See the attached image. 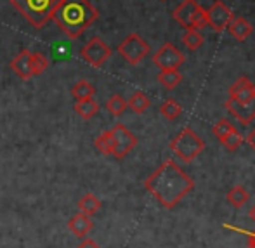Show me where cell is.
<instances>
[{"mask_svg": "<svg viewBox=\"0 0 255 248\" xmlns=\"http://www.w3.org/2000/svg\"><path fill=\"white\" fill-rule=\"evenodd\" d=\"M144 188L160 201L161 207L174 208L193 191L195 181L174 160H165L144 181Z\"/></svg>", "mask_w": 255, "mask_h": 248, "instance_id": "6da1fadb", "label": "cell"}, {"mask_svg": "<svg viewBox=\"0 0 255 248\" xmlns=\"http://www.w3.org/2000/svg\"><path fill=\"white\" fill-rule=\"evenodd\" d=\"M99 17V10L89 0H61L54 10L52 19L71 38L77 40L80 35Z\"/></svg>", "mask_w": 255, "mask_h": 248, "instance_id": "7a4b0ae2", "label": "cell"}, {"mask_svg": "<svg viewBox=\"0 0 255 248\" xmlns=\"http://www.w3.org/2000/svg\"><path fill=\"white\" fill-rule=\"evenodd\" d=\"M59 3L61 0H10V5L35 28H44V24L52 19Z\"/></svg>", "mask_w": 255, "mask_h": 248, "instance_id": "3957f363", "label": "cell"}, {"mask_svg": "<svg viewBox=\"0 0 255 248\" xmlns=\"http://www.w3.org/2000/svg\"><path fill=\"white\" fill-rule=\"evenodd\" d=\"M170 149L174 151L179 160H182L184 163H189V161L196 160V158L203 153L205 142L193 128L186 127L172 139Z\"/></svg>", "mask_w": 255, "mask_h": 248, "instance_id": "277c9868", "label": "cell"}, {"mask_svg": "<svg viewBox=\"0 0 255 248\" xmlns=\"http://www.w3.org/2000/svg\"><path fill=\"white\" fill-rule=\"evenodd\" d=\"M118 52H120V56L124 57L128 64L135 66V64H139L149 54V45L141 35L130 33L120 45H118Z\"/></svg>", "mask_w": 255, "mask_h": 248, "instance_id": "5b68a950", "label": "cell"}, {"mask_svg": "<svg viewBox=\"0 0 255 248\" xmlns=\"http://www.w3.org/2000/svg\"><path fill=\"white\" fill-rule=\"evenodd\" d=\"M80 57L94 68H101L104 63L111 57V49L103 38H91L84 47L80 49Z\"/></svg>", "mask_w": 255, "mask_h": 248, "instance_id": "8992f818", "label": "cell"}, {"mask_svg": "<svg viewBox=\"0 0 255 248\" xmlns=\"http://www.w3.org/2000/svg\"><path fill=\"white\" fill-rule=\"evenodd\" d=\"M111 135H113V153L111 154L117 160H124L137 144V137L122 124H117L111 128Z\"/></svg>", "mask_w": 255, "mask_h": 248, "instance_id": "52a82bcc", "label": "cell"}, {"mask_svg": "<svg viewBox=\"0 0 255 248\" xmlns=\"http://www.w3.org/2000/svg\"><path fill=\"white\" fill-rule=\"evenodd\" d=\"M153 63L160 70H179V66L184 63V56L175 45L165 44L154 52Z\"/></svg>", "mask_w": 255, "mask_h": 248, "instance_id": "ba28073f", "label": "cell"}, {"mask_svg": "<svg viewBox=\"0 0 255 248\" xmlns=\"http://www.w3.org/2000/svg\"><path fill=\"white\" fill-rule=\"evenodd\" d=\"M207 10V24H210L215 31H222L228 28V24L231 23V19L235 17V14L231 12L228 5L221 0L212 3Z\"/></svg>", "mask_w": 255, "mask_h": 248, "instance_id": "9c48e42d", "label": "cell"}, {"mask_svg": "<svg viewBox=\"0 0 255 248\" xmlns=\"http://www.w3.org/2000/svg\"><path fill=\"white\" fill-rule=\"evenodd\" d=\"M224 106L240 124L249 125L255 120V98L252 101H249V103H238V101L228 98Z\"/></svg>", "mask_w": 255, "mask_h": 248, "instance_id": "30bf717a", "label": "cell"}, {"mask_svg": "<svg viewBox=\"0 0 255 248\" xmlns=\"http://www.w3.org/2000/svg\"><path fill=\"white\" fill-rule=\"evenodd\" d=\"M229 98L238 103H249L255 98V84L250 78L242 77L229 87Z\"/></svg>", "mask_w": 255, "mask_h": 248, "instance_id": "8fae6325", "label": "cell"}, {"mask_svg": "<svg viewBox=\"0 0 255 248\" xmlns=\"http://www.w3.org/2000/svg\"><path fill=\"white\" fill-rule=\"evenodd\" d=\"M198 7L200 5L196 0H182L174 9L172 16H174V19L177 21L179 24H182L186 30H189V28H193V16H195Z\"/></svg>", "mask_w": 255, "mask_h": 248, "instance_id": "7c38bea8", "label": "cell"}, {"mask_svg": "<svg viewBox=\"0 0 255 248\" xmlns=\"http://www.w3.org/2000/svg\"><path fill=\"white\" fill-rule=\"evenodd\" d=\"M10 70L21 78V80H30L33 77L31 71V52L23 49L12 61H10Z\"/></svg>", "mask_w": 255, "mask_h": 248, "instance_id": "4fadbf2b", "label": "cell"}, {"mask_svg": "<svg viewBox=\"0 0 255 248\" xmlns=\"http://www.w3.org/2000/svg\"><path fill=\"white\" fill-rule=\"evenodd\" d=\"M92 228H94L92 219L85 214H80V212H78L77 215H73V217L70 219V222H68V229H70L71 235H75L77 238H85V236L92 231Z\"/></svg>", "mask_w": 255, "mask_h": 248, "instance_id": "5bb4252c", "label": "cell"}, {"mask_svg": "<svg viewBox=\"0 0 255 248\" xmlns=\"http://www.w3.org/2000/svg\"><path fill=\"white\" fill-rule=\"evenodd\" d=\"M228 30H229V33L233 35V37L236 38V40H240V42H245L247 38L252 35V31H254V26H252V23L250 21H247L245 17H233L231 19V23L228 24Z\"/></svg>", "mask_w": 255, "mask_h": 248, "instance_id": "9a60e30c", "label": "cell"}, {"mask_svg": "<svg viewBox=\"0 0 255 248\" xmlns=\"http://www.w3.org/2000/svg\"><path fill=\"white\" fill-rule=\"evenodd\" d=\"M77 207H78V212H80V214H85V215H89V217H92V215H96L99 210H101L103 203L96 195L87 193V195H84L80 200H78Z\"/></svg>", "mask_w": 255, "mask_h": 248, "instance_id": "2e32d148", "label": "cell"}, {"mask_svg": "<svg viewBox=\"0 0 255 248\" xmlns=\"http://www.w3.org/2000/svg\"><path fill=\"white\" fill-rule=\"evenodd\" d=\"M75 111L78 113V117L84 118V120H91L98 115L99 111V104L96 103L94 98L91 99H84V101H77L75 103Z\"/></svg>", "mask_w": 255, "mask_h": 248, "instance_id": "e0dca14e", "label": "cell"}, {"mask_svg": "<svg viewBox=\"0 0 255 248\" xmlns=\"http://www.w3.org/2000/svg\"><path fill=\"white\" fill-rule=\"evenodd\" d=\"M149 104H151L149 103V98L141 91L134 92V94L130 96V99L127 101V108H130V110L137 115H142L144 111H148Z\"/></svg>", "mask_w": 255, "mask_h": 248, "instance_id": "ac0fdd59", "label": "cell"}, {"mask_svg": "<svg viewBox=\"0 0 255 248\" xmlns=\"http://www.w3.org/2000/svg\"><path fill=\"white\" fill-rule=\"evenodd\" d=\"M158 82H160L165 89L172 91V89H175L182 82V75L179 73V70H161L160 73H158Z\"/></svg>", "mask_w": 255, "mask_h": 248, "instance_id": "d6986e66", "label": "cell"}, {"mask_svg": "<svg viewBox=\"0 0 255 248\" xmlns=\"http://www.w3.org/2000/svg\"><path fill=\"white\" fill-rule=\"evenodd\" d=\"M96 94V87L87 80H80L73 85L71 89V96L77 101H84V99H91Z\"/></svg>", "mask_w": 255, "mask_h": 248, "instance_id": "ffe728a7", "label": "cell"}, {"mask_svg": "<svg viewBox=\"0 0 255 248\" xmlns=\"http://www.w3.org/2000/svg\"><path fill=\"white\" fill-rule=\"evenodd\" d=\"M249 200H250V193L243 186H235V188H231L228 191V201L236 208H242Z\"/></svg>", "mask_w": 255, "mask_h": 248, "instance_id": "44dd1931", "label": "cell"}, {"mask_svg": "<svg viewBox=\"0 0 255 248\" xmlns=\"http://www.w3.org/2000/svg\"><path fill=\"white\" fill-rule=\"evenodd\" d=\"M94 146L99 153L104 154V156L113 153V135H111V130H106V132H103V134H99L98 137L94 139Z\"/></svg>", "mask_w": 255, "mask_h": 248, "instance_id": "7402d4cb", "label": "cell"}, {"mask_svg": "<svg viewBox=\"0 0 255 248\" xmlns=\"http://www.w3.org/2000/svg\"><path fill=\"white\" fill-rule=\"evenodd\" d=\"M160 111H161V115H163V117L167 118V120L174 122V120H177V118L182 115V106L177 103V101L167 99V101H165V103L160 106Z\"/></svg>", "mask_w": 255, "mask_h": 248, "instance_id": "603a6c76", "label": "cell"}, {"mask_svg": "<svg viewBox=\"0 0 255 248\" xmlns=\"http://www.w3.org/2000/svg\"><path fill=\"white\" fill-rule=\"evenodd\" d=\"M182 44H184L186 49L196 50V49L200 47V45L203 44V35L200 33V30L189 28V30H186V33L182 35Z\"/></svg>", "mask_w": 255, "mask_h": 248, "instance_id": "cb8c5ba5", "label": "cell"}, {"mask_svg": "<svg viewBox=\"0 0 255 248\" xmlns=\"http://www.w3.org/2000/svg\"><path fill=\"white\" fill-rule=\"evenodd\" d=\"M106 110L110 111V115L113 117H122L127 110V101L122 98L120 94H113L106 103Z\"/></svg>", "mask_w": 255, "mask_h": 248, "instance_id": "d4e9b609", "label": "cell"}, {"mask_svg": "<svg viewBox=\"0 0 255 248\" xmlns=\"http://www.w3.org/2000/svg\"><path fill=\"white\" fill-rule=\"evenodd\" d=\"M47 68H49L47 56H44L42 52H31V71H33V77L42 75Z\"/></svg>", "mask_w": 255, "mask_h": 248, "instance_id": "484cf974", "label": "cell"}, {"mask_svg": "<svg viewBox=\"0 0 255 248\" xmlns=\"http://www.w3.org/2000/svg\"><path fill=\"white\" fill-rule=\"evenodd\" d=\"M235 130H236V127L228 120V118H221V120L212 127V132H214V135L219 139V141H221L222 137H226L228 134H231V132H235Z\"/></svg>", "mask_w": 255, "mask_h": 248, "instance_id": "4316f807", "label": "cell"}, {"mask_svg": "<svg viewBox=\"0 0 255 248\" xmlns=\"http://www.w3.org/2000/svg\"><path fill=\"white\" fill-rule=\"evenodd\" d=\"M221 142L224 144V148L228 149V151H236V149L240 148V146H242L243 135L240 134L238 130H235V132H231V134L226 135V137H222Z\"/></svg>", "mask_w": 255, "mask_h": 248, "instance_id": "83f0119b", "label": "cell"}, {"mask_svg": "<svg viewBox=\"0 0 255 248\" xmlns=\"http://www.w3.org/2000/svg\"><path fill=\"white\" fill-rule=\"evenodd\" d=\"M207 26V10L203 7H198L193 16V28L195 30H202V28Z\"/></svg>", "mask_w": 255, "mask_h": 248, "instance_id": "f1b7e54d", "label": "cell"}, {"mask_svg": "<svg viewBox=\"0 0 255 248\" xmlns=\"http://www.w3.org/2000/svg\"><path fill=\"white\" fill-rule=\"evenodd\" d=\"M77 248H101V247L98 245V242H96V240H92V238H82V242L78 243Z\"/></svg>", "mask_w": 255, "mask_h": 248, "instance_id": "f546056e", "label": "cell"}, {"mask_svg": "<svg viewBox=\"0 0 255 248\" xmlns=\"http://www.w3.org/2000/svg\"><path fill=\"white\" fill-rule=\"evenodd\" d=\"M247 142H249L250 148H252V149L255 151V128H254V130L249 134V137H247Z\"/></svg>", "mask_w": 255, "mask_h": 248, "instance_id": "4dcf8cb0", "label": "cell"}, {"mask_svg": "<svg viewBox=\"0 0 255 248\" xmlns=\"http://www.w3.org/2000/svg\"><path fill=\"white\" fill-rule=\"evenodd\" d=\"M249 247L255 248V233H249Z\"/></svg>", "mask_w": 255, "mask_h": 248, "instance_id": "1f68e13d", "label": "cell"}, {"mask_svg": "<svg viewBox=\"0 0 255 248\" xmlns=\"http://www.w3.org/2000/svg\"><path fill=\"white\" fill-rule=\"evenodd\" d=\"M250 219H252V221L255 222V205L252 207V210H250Z\"/></svg>", "mask_w": 255, "mask_h": 248, "instance_id": "d6a6232c", "label": "cell"}, {"mask_svg": "<svg viewBox=\"0 0 255 248\" xmlns=\"http://www.w3.org/2000/svg\"><path fill=\"white\" fill-rule=\"evenodd\" d=\"M161 2H165V0H161Z\"/></svg>", "mask_w": 255, "mask_h": 248, "instance_id": "836d02e7", "label": "cell"}]
</instances>
